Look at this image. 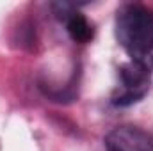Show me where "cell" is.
<instances>
[{
    "instance_id": "6da1fadb",
    "label": "cell",
    "mask_w": 153,
    "mask_h": 151,
    "mask_svg": "<svg viewBox=\"0 0 153 151\" xmlns=\"http://www.w3.org/2000/svg\"><path fill=\"white\" fill-rule=\"evenodd\" d=\"M116 36L134 62L153 68V9L126 4L116 16Z\"/></svg>"
},
{
    "instance_id": "7a4b0ae2",
    "label": "cell",
    "mask_w": 153,
    "mask_h": 151,
    "mask_svg": "<svg viewBox=\"0 0 153 151\" xmlns=\"http://www.w3.org/2000/svg\"><path fill=\"white\" fill-rule=\"evenodd\" d=\"M119 82L121 87L117 89V93L112 98V103L125 107V105H132L135 101H139L150 87V70L137 64V62H128L125 66H121L119 70Z\"/></svg>"
},
{
    "instance_id": "3957f363",
    "label": "cell",
    "mask_w": 153,
    "mask_h": 151,
    "mask_svg": "<svg viewBox=\"0 0 153 151\" xmlns=\"http://www.w3.org/2000/svg\"><path fill=\"white\" fill-rule=\"evenodd\" d=\"M107 151H153V137L130 124H123L114 128L105 137Z\"/></svg>"
},
{
    "instance_id": "277c9868",
    "label": "cell",
    "mask_w": 153,
    "mask_h": 151,
    "mask_svg": "<svg viewBox=\"0 0 153 151\" xmlns=\"http://www.w3.org/2000/svg\"><path fill=\"white\" fill-rule=\"evenodd\" d=\"M66 27H68V34L76 43H87L94 36L93 25L87 21V18L75 11L66 16Z\"/></svg>"
}]
</instances>
